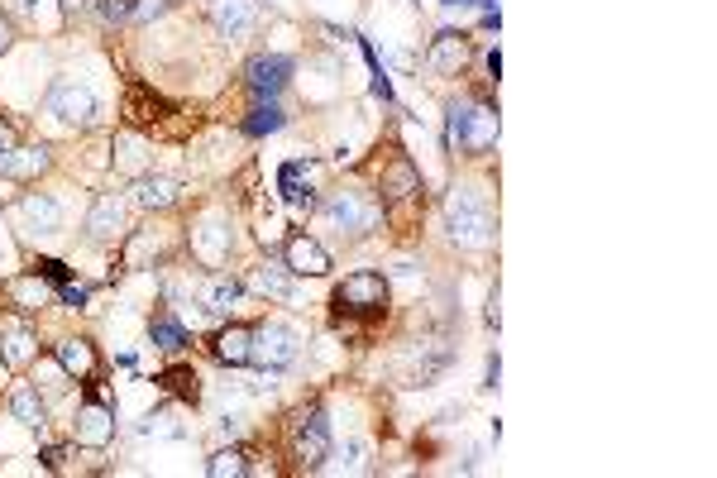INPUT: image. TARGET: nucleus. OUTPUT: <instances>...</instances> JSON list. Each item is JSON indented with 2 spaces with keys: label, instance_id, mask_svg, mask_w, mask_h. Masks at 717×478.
I'll return each instance as SVG.
<instances>
[{
  "label": "nucleus",
  "instance_id": "f257e3e1",
  "mask_svg": "<svg viewBox=\"0 0 717 478\" xmlns=\"http://www.w3.org/2000/svg\"><path fill=\"white\" fill-rule=\"evenodd\" d=\"M450 239L459 249H488L498 239V220L488 211V201L478 196V187H459L450 196Z\"/></svg>",
  "mask_w": 717,
  "mask_h": 478
},
{
  "label": "nucleus",
  "instance_id": "f03ea898",
  "mask_svg": "<svg viewBox=\"0 0 717 478\" xmlns=\"http://www.w3.org/2000/svg\"><path fill=\"white\" fill-rule=\"evenodd\" d=\"M450 144L464 153H488L498 144V110L478 106V101L450 106Z\"/></svg>",
  "mask_w": 717,
  "mask_h": 478
},
{
  "label": "nucleus",
  "instance_id": "7ed1b4c3",
  "mask_svg": "<svg viewBox=\"0 0 717 478\" xmlns=\"http://www.w3.org/2000/svg\"><path fill=\"white\" fill-rule=\"evenodd\" d=\"M321 216L335 225V230H349V235H369L373 225L383 220V201H373L364 192H335L326 201V211Z\"/></svg>",
  "mask_w": 717,
  "mask_h": 478
},
{
  "label": "nucleus",
  "instance_id": "20e7f679",
  "mask_svg": "<svg viewBox=\"0 0 717 478\" xmlns=\"http://www.w3.org/2000/svg\"><path fill=\"white\" fill-rule=\"evenodd\" d=\"M297 349H302V335L287 326V321H263L254 330V349H249V359L263 364V369H287L292 359H297Z\"/></svg>",
  "mask_w": 717,
  "mask_h": 478
},
{
  "label": "nucleus",
  "instance_id": "39448f33",
  "mask_svg": "<svg viewBox=\"0 0 717 478\" xmlns=\"http://www.w3.org/2000/svg\"><path fill=\"white\" fill-rule=\"evenodd\" d=\"M44 110L48 115H58L63 125H91V120H96V96H91V87L63 77V82H53V87H48Z\"/></svg>",
  "mask_w": 717,
  "mask_h": 478
},
{
  "label": "nucleus",
  "instance_id": "423d86ee",
  "mask_svg": "<svg viewBox=\"0 0 717 478\" xmlns=\"http://www.w3.org/2000/svg\"><path fill=\"white\" fill-rule=\"evenodd\" d=\"M335 306H340V311H359V316L383 311V306H388V283H383L378 273H349L345 283L335 287Z\"/></svg>",
  "mask_w": 717,
  "mask_h": 478
},
{
  "label": "nucleus",
  "instance_id": "0eeeda50",
  "mask_svg": "<svg viewBox=\"0 0 717 478\" xmlns=\"http://www.w3.org/2000/svg\"><path fill=\"white\" fill-rule=\"evenodd\" d=\"M292 459L302 469H321L330 459V431H326V416L321 412H306L297 426H292Z\"/></svg>",
  "mask_w": 717,
  "mask_h": 478
},
{
  "label": "nucleus",
  "instance_id": "6e6552de",
  "mask_svg": "<svg viewBox=\"0 0 717 478\" xmlns=\"http://www.w3.org/2000/svg\"><path fill=\"white\" fill-rule=\"evenodd\" d=\"M283 259H287V268H292L297 278H321V273H330V254L311 235H292V239H287Z\"/></svg>",
  "mask_w": 717,
  "mask_h": 478
},
{
  "label": "nucleus",
  "instance_id": "1a4fd4ad",
  "mask_svg": "<svg viewBox=\"0 0 717 478\" xmlns=\"http://www.w3.org/2000/svg\"><path fill=\"white\" fill-rule=\"evenodd\" d=\"M211 24L225 39H244L259 24V5L254 0H211Z\"/></svg>",
  "mask_w": 717,
  "mask_h": 478
},
{
  "label": "nucleus",
  "instance_id": "9d476101",
  "mask_svg": "<svg viewBox=\"0 0 717 478\" xmlns=\"http://www.w3.org/2000/svg\"><path fill=\"white\" fill-rule=\"evenodd\" d=\"M426 67L431 72H440V77H459L464 67H469V39L464 34H440L431 48H426Z\"/></svg>",
  "mask_w": 717,
  "mask_h": 478
},
{
  "label": "nucleus",
  "instance_id": "9b49d317",
  "mask_svg": "<svg viewBox=\"0 0 717 478\" xmlns=\"http://www.w3.org/2000/svg\"><path fill=\"white\" fill-rule=\"evenodd\" d=\"M87 230H91V239H120L125 230H130V220H125V201L120 196H96V206H91V216H87Z\"/></svg>",
  "mask_w": 717,
  "mask_h": 478
},
{
  "label": "nucleus",
  "instance_id": "f8f14e48",
  "mask_svg": "<svg viewBox=\"0 0 717 478\" xmlns=\"http://www.w3.org/2000/svg\"><path fill=\"white\" fill-rule=\"evenodd\" d=\"M134 206H144V211H168L177 201V177H163V173H139L134 177Z\"/></svg>",
  "mask_w": 717,
  "mask_h": 478
},
{
  "label": "nucleus",
  "instance_id": "ddd939ff",
  "mask_svg": "<svg viewBox=\"0 0 717 478\" xmlns=\"http://www.w3.org/2000/svg\"><path fill=\"white\" fill-rule=\"evenodd\" d=\"M48 163H53V158H48V149L44 144H15V149L10 153H0V177H15V182H29V177H39L48 168Z\"/></svg>",
  "mask_w": 717,
  "mask_h": 478
},
{
  "label": "nucleus",
  "instance_id": "4468645a",
  "mask_svg": "<svg viewBox=\"0 0 717 478\" xmlns=\"http://www.w3.org/2000/svg\"><path fill=\"white\" fill-rule=\"evenodd\" d=\"M421 196V177H416V168L407 163V158H392L388 173H383V201L388 206H407V201H416Z\"/></svg>",
  "mask_w": 717,
  "mask_h": 478
},
{
  "label": "nucleus",
  "instance_id": "2eb2a0df",
  "mask_svg": "<svg viewBox=\"0 0 717 478\" xmlns=\"http://www.w3.org/2000/svg\"><path fill=\"white\" fill-rule=\"evenodd\" d=\"M110 435H115V416H110L101 402H87V407L77 412V445L101 450V445H110Z\"/></svg>",
  "mask_w": 717,
  "mask_h": 478
},
{
  "label": "nucleus",
  "instance_id": "dca6fc26",
  "mask_svg": "<svg viewBox=\"0 0 717 478\" xmlns=\"http://www.w3.org/2000/svg\"><path fill=\"white\" fill-rule=\"evenodd\" d=\"M20 216L34 225V230H44V235H53L58 225H63V206L53 201L48 192H24L20 196Z\"/></svg>",
  "mask_w": 717,
  "mask_h": 478
},
{
  "label": "nucleus",
  "instance_id": "f3484780",
  "mask_svg": "<svg viewBox=\"0 0 717 478\" xmlns=\"http://www.w3.org/2000/svg\"><path fill=\"white\" fill-rule=\"evenodd\" d=\"M196 297H201V311H211V316H225V311L239 302V283H235V278H225V273H211V278H201Z\"/></svg>",
  "mask_w": 717,
  "mask_h": 478
},
{
  "label": "nucleus",
  "instance_id": "a211bd4d",
  "mask_svg": "<svg viewBox=\"0 0 717 478\" xmlns=\"http://www.w3.org/2000/svg\"><path fill=\"white\" fill-rule=\"evenodd\" d=\"M0 340H5V364H10V369L34 364V354H39V349H34V335H29L15 316H5V321H0Z\"/></svg>",
  "mask_w": 717,
  "mask_h": 478
},
{
  "label": "nucleus",
  "instance_id": "6ab92c4d",
  "mask_svg": "<svg viewBox=\"0 0 717 478\" xmlns=\"http://www.w3.org/2000/svg\"><path fill=\"white\" fill-rule=\"evenodd\" d=\"M125 115H130L134 130H153V125L168 120V106H163L158 96H149L144 87H130V96H125Z\"/></svg>",
  "mask_w": 717,
  "mask_h": 478
},
{
  "label": "nucleus",
  "instance_id": "aec40b11",
  "mask_svg": "<svg viewBox=\"0 0 717 478\" xmlns=\"http://www.w3.org/2000/svg\"><path fill=\"white\" fill-rule=\"evenodd\" d=\"M53 359L67 369V378H77V383H87L91 373H96V349L91 340H63V345L53 349Z\"/></svg>",
  "mask_w": 717,
  "mask_h": 478
},
{
  "label": "nucleus",
  "instance_id": "412c9836",
  "mask_svg": "<svg viewBox=\"0 0 717 478\" xmlns=\"http://www.w3.org/2000/svg\"><path fill=\"white\" fill-rule=\"evenodd\" d=\"M249 349H254V330H249V326H225L216 335V354L230 364V369L249 364Z\"/></svg>",
  "mask_w": 717,
  "mask_h": 478
},
{
  "label": "nucleus",
  "instance_id": "4be33fe9",
  "mask_svg": "<svg viewBox=\"0 0 717 478\" xmlns=\"http://www.w3.org/2000/svg\"><path fill=\"white\" fill-rule=\"evenodd\" d=\"M249 287L259 297H278V302H292L297 297V283H292V268H254Z\"/></svg>",
  "mask_w": 717,
  "mask_h": 478
},
{
  "label": "nucleus",
  "instance_id": "5701e85b",
  "mask_svg": "<svg viewBox=\"0 0 717 478\" xmlns=\"http://www.w3.org/2000/svg\"><path fill=\"white\" fill-rule=\"evenodd\" d=\"M283 82H287V58L273 53V58H254L249 63V87L259 91V96H273Z\"/></svg>",
  "mask_w": 717,
  "mask_h": 478
},
{
  "label": "nucleus",
  "instance_id": "b1692460",
  "mask_svg": "<svg viewBox=\"0 0 717 478\" xmlns=\"http://www.w3.org/2000/svg\"><path fill=\"white\" fill-rule=\"evenodd\" d=\"M10 412H15V421H20V426H29V431H39V426L48 421L39 388H15V392H10Z\"/></svg>",
  "mask_w": 717,
  "mask_h": 478
},
{
  "label": "nucleus",
  "instance_id": "393cba45",
  "mask_svg": "<svg viewBox=\"0 0 717 478\" xmlns=\"http://www.w3.org/2000/svg\"><path fill=\"white\" fill-rule=\"evenodd\" d=\"M10 302L20 306V311H39V306H48V283L39 278V273H29V278H10Z\"/></svg>",
  "mask_w": 717,
  "mask_h": 478
},
{
  "label": "nucleus",
  "instance_id": "a878e982",
  "mask_svg": "<svg viewBox=\"0 0 717 478\" xmlns=\"http://www.w3.org/2000/svg\"><path fill=\"white\" fill-rule=\"evenodd\" d=\"M115 163H120L125 173H134V177L149 168V149H144V139H139L134 130H125L120 139H115Z\"/></svg>",
  "mask_w": 717,
  "mask_h": 478
},
{
  "label": "nucleus",
  "instance_id": "bb28decb",
  "mask_svg": "<svg viewBox=\"0 0 717 478\" xmlns=\"http://www.w3.org/2000/svg\"><path fill=\"white\" fill-rule=\"evenodd\" d=\"M206 474L211 478H244L249 474V455H244V450H220V455L206 459Z\"/></svg>",
  "mask_w": 717,
  "mask_h": 478
},
{
  "label": "nucleus",
  "instance_id": "cd10ccee",
  "mask_svg": "<svg viewBox=\"0 0 717 478\" xmlns=\"http://www.w3.org/2000/svg\"><path fill=\"white\" fill-rule=\"evenodd\" d=\"M153 345L168 349V354H177V349L187 345V335H182V326H177V321H153Z\"/></svg>",
  "mask_w": 717,
  "mask_h": 478
},
{
  "label": "nucleus",
  "instance_id": "c85d7f7f",
  "mask_svg": "<svg viewBox=\"0 0 717 478\" xmlns=\"http://www.w3.org/2000/svg\"><path fill=\"white\" fill-rule=\"evenodd\" d=\"M158 383H163L168 392H177V397H196V373L192 369H168Z\"/></svg>",
  "mask_w": 717,
  "mask_h": 478
},
{
  "label": "nucleus",
  "instance_id": "c756f323",
  "mask_svg": "<svg viewBox=\"0 0 717 478\" xmlns=\"http://www.w3.org/2000/svg\"><path fill=\"white\" fill-rule=\"evenodd\" d=\"M340 469H345V474H369V469H373V464H369V445H364V440H354V445L345 450V459H340Z\"/></svg>",
  "mask_w": 717,
  "mask_h": 478
},
{
  "label": "nucleus",
  "instance_id": "7c9ffc66",
  "mask_svg": "<svg viewBox=\"0 0 717 478\" xmlns=\"http://www.w3.org/2000/svg\"><path fill=\"white\" fill-rule=\"evenodd\" d=\"M244 130H249V134H273V130H283V115H278L273 106H268V110H254V120H249Z\"/></svg>",
  "mask_w": 717,
  "mask_h": 478
},
{
  "label": "nucleus",
  "instance_id": "2f4dec72",
  "mask_svg": "<svg viewBox=\"0 0 717 478\" xmlns=\"http://www.w3.org/2000/svg\"><path fill=\"white\" fill-rule=\"evenodd\" d=\"M144 435H177V426H173V416H168V412H158V416H149V421H144Z\"/></svg>",
  "mask_w": 717,
  "mask_h": 478
},
{
  "label": "nucleus",
  "instance_id": "473e14b6",
  "mask_svg": "<svg viewBox=\"0 0 717 478\" xmlns=\"http://www.w3.org/2000/svg\"><path fill=\"white\" fill-rule=\"evenodd\" d=\"M39 273H44V278H58V283L67 278V268L58 259H39Z\"/></svg>",
  "mask_w": 717,
  "mask_h": 478
},
{
  "label": "nucleus",
  "instance_id": "72a5a7b5",
  "mask_svg": "<svg viewBox=\"0 0 717 478\" xmlns=\"http://www.w3.org/2000/svg\"><path fill=\"white\" fill-rule=\"evenodd\" d=\"M15 149V130H10V120H0V153Z\"/></svg>",
  "mask_w": 717,
  "mask_h": 478
},
{
  "label": "nucleus",
  "instance_id": "f704fd0d",
  "mask_svg": "<svg viewBox=\"0 0 717 478\" xmlns=\"http://www.w3.org/2000/svg\"><path fill=\"white\" fill-rule=\"evenodd\" d=\"M48 469H67V459H72V450H48Z\"/></svg>",
  "mask_w": 717,
  "mask_h": 478
},
{
  "label": "nucleus",
  "instance_id": "c9c22d12",
  "mask_svg": "<svg viewBox=\"0 0 717 478\" xmlns=\"http://www.w3.org/2000/svg\"><path fill=\"white\" fill-rule=\"evenodd\" d=\"M91 5H96V0H63V10H67V15H87Z\"/></svg>",
  "mask_w": 717,
  "mask_h": 478
},
{
  "label": "nucleus",
  "instance_id": "e433bc0d",
  "mask_svg": "<svg viewBox=\"0 0 717 478\" xmlns=\"http://www.w3.org/2000/svg\"><path fill=\"white\" fill-rule=\"evenodd\" d=\"M63 302L67 306H82V302H87V292H82V287H63Z\"/></svg>",
  "mask_w": 717,
  "mask_h": 478
},
{
  "label": "nucleus",
  "instance_id": "4c0bfd02",
  "mask_svg": "<svg viewBox=\"0 0 717 478\" xmlns=\"http://www.w3.org/2000/svg\"><path fill=\"white\" fill-rule=\"evenodd\" d=\"M5 48H10V24L0 20V53H5Z\"/></svg>",
  "mask_w": 717,
  "mask_h": 478
},
{
  "label": "nucleus",
  "instance_id": "58836bf2",
  "mask_svg": "<svg viewBox=\"0 0 717 478\" xmlns=\"http://www.w3.org/2000/svg\"><path fill=\"white\" fill-rule=\"evenodd\" d=\"M125 5H130V0H125Z\"/></svg>",
  "mask_w": 717,
  "mask_h": 478
}]
</instances>
